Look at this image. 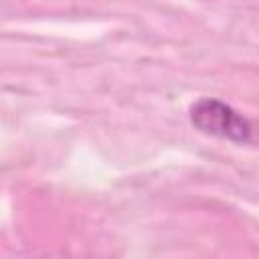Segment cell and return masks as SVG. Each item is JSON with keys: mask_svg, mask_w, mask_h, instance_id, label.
Instances as JSON below:
<instances>
[{"mask_svg": "<svg viewBox=\"0 0 259 259\" xmlns=\"http://www.w3.org/2000/svg\"><path fill=\"white\" fill-rule=\"evenodd\" d=\"M188 115L190 123L206 136L223 138L235 144H251L257 140L255 123L221 99L200 97L190 105Z\"/></svg>", "mask_w": 259, "mask_h": 259, "instance_id": "obj_1", "label": "cell"}]
</instances>
